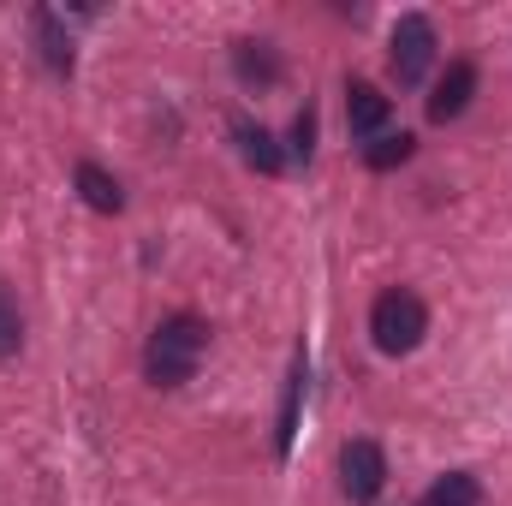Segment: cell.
Wrapping results in <instances>:
<instances>
[{"label":"cell","mask_w":512,"mask_h":506,"mask_svg":"<svg viewBox=\"0 0 512 506\" xmlns=\"http://www.w3.org/2000/svg\"><path fill=\"white\" fill-rule=\"evenodd\" d=\"M203 346H209L203 316L179 310V316H167V322L149 334V346H143V376L155 381V387H185V381L197 376Z\"/></svg>","instance_id":"6da1fadb"},{"label":"cell","mask_w":512,"mask_h":506,"mask_svg":"<svg viewBox=\"0 0 512 506\" xmlns=\"http://www.w3.org/2000/svg\"><path fill=\"white\" fill-rule=\"evenodd\" d=\"M429 334V310H423V298L417 292H405V286H393L376 298V310H370V340L382 346L387 358H405V352H417V340Z\"/></svg>","instance_id":"7a4b0ae2"},{"label":"cell","mask_w":512,"mask_h":506,"mask_svg":"<svg viewBox=\"0 0 512 506\" xmlns=\"http://www.w3.org/2000/svg\"><path fill=\"white\" fill-rule=\"evenodd\" d=\"M387 60H393V78H399V84H417V78L429 72V60H435V24H429L423 12H405V18L393 24Z\"/></svg>","instance_id":"3957f363"},{"label":"cell","mask_w":512,"mask_h":506,"mask_svg":"<svg viewBox=\"0 0 512 506\" xmlns=\"http://www.w3.org/2000/svg\"><path fill=\"white\" fill-rule=\"evenodd\" d=\"M387 483V453L376 441H346V453H340V489H346V501H376Z\"/></svg>","instance_id":"277c9868"},{"label":"cell","mask_w":512,"mask_h":506,"mask_svg":"<svg viewBox=\"0 0 512 506\" xmlns=\"http://www.w3.org/2000/svg\"><path fill=\"white\" fill-rule=\"evenodd\" d=\"M471 96H477V66H471V60H453V66H447V78H441V84H435V96H429V120H435V126L459 120V114L471 108Z\"/></svg>","instance_id":"5b68a950"},{"label":"cell","mask_w":512,"mask_h":506,"mask_svg":"<svg viewBox=\"0 0 512 506\" xmlns=\"http://www.w3.org/2000/svg\"><path fill=\"white\" fill-rule=\"evenodd\" d=\"M346 126L358 131V137H376L387 126V96L376 84H352L346 90Z\"/></svg>","instance_id":"8992f818"},{"label":"cell","mask_w":512,"mask_h":506,"mask_svg":"<svg viewBox=\"0 0 512 506\" xmlns=\"http://www.w3.org/2000/svg\"><path fill=\"white\" fill-rule=\"evenodd\" d=\"M78 191H84V203H90L96 215H120V209H126L120 179H114L108 167H96V161H84V167H78Z\"/></svg>","instance_id":"52a82bcc"},{"label":"cell","mask_w":512,"mask_h":506,"mask_svg":"<svg viewBox=\"0 0 512 506\" xmlns=\"http://www.w3.org/2000/svg\"><path fill=\"white\" fill-rule=\"evenodd\" d=\"M304 376H310V364H304V352L292 358V370H286V399H280V429H274V447L280 453H292V435H298V405H304Z\"/></svg>","instance_id":"ba28073f"},{"label":"cell","mask_w":512,"mask_h":506,"mask_svg":"<svg viewBox=\"0 0 512 506\" xmlns=\"http://www.w3.org/2000/svg\"><path fill=\"white\" fill-rule=\"evenodd\" d=\"M233 137H239V155L251 161L256 173H280V161H286V155H280L274 131H262L256 120H239V126H233Z\"/></svg>","instance_id":"9c48e42d"},{"label":"cell","mask_w":512,"mask_h":506,"mask_svg":"<svg viewBox=\"0 0 512 506\" xmlns=\"http://www.w3.org/2000/svg\"><path fill=\"white\" fill-rule=\"evenodd\" d=\"M477 501H483V489H477L471 471H447V477H435L429 495H423V506H477Z\"/></svg>","instance_id":"30bf717a"},{"label":"cell","mask_w":512,"mask_h":506,"mask_svg":"<svg viewBox=\"0 0 512 506\" xmlns=\"http://www.w3.org/2000/svg\"><path fill=\"white\" fill-rule=\"evenodd\" d=\"M36 36H42V60H48L54 72H72V36L60 30V18H54L48 6L36 12Z\"/></svg>","instance_id":"8fae6325"},{"label":"cell","mask_w":512,"mask_h":506,"mask_svg":"<svg viewBox=\"0 0 512 506\" xmlns=\"http://www.w3.org/2000/svg\"><path fill=\"white\" fill-rule=\"evenodd\" d=\"M411 149H417V137H411V131H387V137H376V143H364V161H370L376 173H387V167L411 161Z\"/></svg>","instance_id":"7c38bea8"},{"label":"cell","mask_w":512,"mask_h":506,"mask_svg":"<svg viewBox=\"0 0 512 506\" xmlns=\"http://www.w3.org/2000/svg\"><path fill=\"white\" fill-rule=\"evenodd\" d=\"M274 54H268V42H239V78H251V84H274Z\"/></svg>","instance_id":"4fadbf2b"},{"label":"cell","mask_w":512,"mask_h":506,"mask_svg":"<svg viewBox=\"0 0 512 506\" xmlns=\"http://www.w3.org/2000/svg\"><path fill=\"white\" fill-rule=\"evenodd\" d=\"M18 340H24V322H18V304H12V292H6V280H0V358H12Z\"/></svg>","instance_id":"5bb4252c"},{"label":"cell","mask_w":512,"mask_h":506,"mask_svg":"<svg viewBox=\"0 0 512 506\" xmlns=\"http://www.w3.org/2000/svg\"><path fill=\"white\" fill-rule=\"evenodd\" d=\"M310 143H316V114L304 108V114L292 120V155H304V161H310Z\"/></svg>","instance_id":"9a60e30c"}]
</instances>
